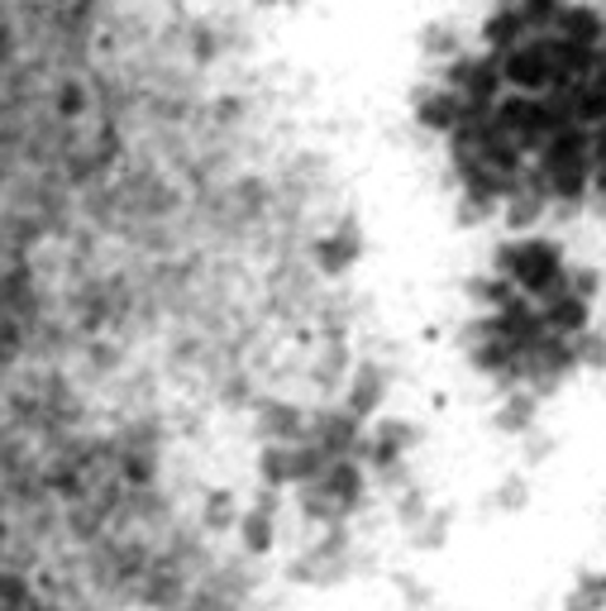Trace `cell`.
<instances>
[{
    "mask_svg": "<svg viewBox=\"0 0 606 611\" xmlns=\"http://www.w3.org/2000/svg\"><path fill=\"white\" fill-rule=\"evenodd\" d=\"M506 282L516 287L525 302L545 306L555 296L569 292V263H563V249L555 239H539V234H521L511 244V272Z\"/></svg>",
    "mask_w": 606,
    "mask_h": 611,
    "instance_id": "6da1fadb",
    "label": "cell"
},
{
    "mask_svg": "<svg viewBox=\"0 0 606 611\" xmlns=\"http://www.w3.org/2000/svg\"><path fill=\"white\" fill-rule=\"evenodd\" d=\"M444 91H454L464 106H478V110H492L497 101H502V72H497V58L482 54H454L450 68H444Z\"/></svg>",
    "mask_w": 606,
    "mask_h": 611,
    "instance_id": "7a4b0ae2",
    "label": "cell"
},
{
    "mask_svg": "<svg viewBox=\"0 0 606 611\" xmlns=\"http://www.w3.org/2000/svg\"><path fill=\"white\" fill-rule=\"evenodd\" d=\"M497 72H502V86L516 91V96H545L549 77H555V58H549V34L525 38L521 48L497 58Z\"/></svg>",
    "mask_w": 606,
    "mask_h": 611,
    "instance_id": "3957f363",
    "label": "cell"
},
{
    "mask_svg": "<svg viewBox=\"0 0 606 611\" xmlns=\"http://www.w3.org/2000/svg\"><path fill=\"white\" fill-rule=\"evenodd\" d=\"M311 258H315V268H321V272H329V278L349 272L363 258V230H359V220H339L329 234H321V239L311 244Z\"/></svg>",
    "mask_w": 606,
    "mask_h": 611,
    "instance_id": "277c9868",
    "label": "cell"
},
{
    "mask_svg": "<svg viewBox=\"0 0 606 611\" xmlns=\"http://www.w3.org/2000/svg\"><path fill=\"white\" fill-rule=\"evenodd\" d=\"M525 38H531V30H525V20H521V5L516 0H497V5L487 10V20H482L487 54L502 58V54H511V48H521Z\"/></svg>",
    "mask_w": 606,
    "mask_h": 611,
    "instance_id": "5b68a950",
    "label": "cell"
},
{
    "mask_svg": "<svg viewBox=\"0 0 606 611\" xmlns=\"http://www.w3.org/2000/svg\"><path fill=\"white\" fill-rule=\"evenodd\" d=\"M458 110H464V101L454 96V91L444 86H430V91H416V125L426 129V134H450V129L458 125Z\"/></svg>",
    "mask_w": 606,
    "mask_h": 611,
    "instance_id": "8992f818",
    "label": "cell"
},
{
    "mask_svg": "<svg viewBox=\"0 0 606 611\" xmlns=\"http://www.w3.org/2000/svg\"><path fill=\"white\" fill-rule=\"evenodd\" d=\"M555 34L569 38V44H583V48H597V38L606 34V15L592 0H569L555 20Z\"/></svg>",
    "mask_w": 606,
    "mask_h": 611,
    "instance_id": "52a82bcc",
    "label": "cell"
},
{
    "mask_svg": "<svg viewBox=\"0 0 606 611\" xmlns=\"http://www.w3.org/2000/svg\"><path fill=\"white\" fill-rule=\"evenodd\" d=\"M539 316H545V330H549V334H563V340H573V334H583V330H587L592 306H587V302H578L573 292H563V296H555V302L539 306Z\"/></svg>",
    "mask_w": 606,
    "mask_h": 611,
    "instance_id": "ba28073f",
    "label": "cell"
},
{
    "mask_svg": "<svg viewBox=\"0 0 606 611\" xmlns=\"http://www.w3.org/2000/svg\"><path fill=\"white\" fill-rule=\"evenodd\" d=\"M382 392H387V383H382V368L377 363H363L359 373H353L349 383V401H345V415H353V421H363V415L377 411Z\"/></svg>",
    "mask_w": 606,
    "mask_h": 611,
    "instance_id": "9c48e42d",
    "label": "cell"
},
{
    "mask_svg": "<svg viewBox=\"0 0 606 611\" xmlns=\"http://www.w3.org/2000/svg\"><path fill=\"white\" fill-rule=\"evenodd\" d=\"M549 211V201L545 197H535V191H516V197H506L502 201V230H516V239H521V230H535L539 220H545Z\"/></svg>",
    "mask_w": 606,
    "mask_h": 611,
    "instance_id": "30bf717a",
    "label": "cell"
},
{
    "mask_svg": "<svg viewBox=\"0 0 606 611\" xmlns=\"http://www.w3.org/2000/svg\"><path fill=\"white\" fill-rule=\"evenodd\" d=\"M464 292L473 296V302H482V306H506L511 296H516V287H511L506 278H492V272H478V278H468L464 282Z\"/></svg>",
    "mask_w": 606,
    "mask_h": 611,
    "instance_id": "8fae6325",
    "label": "cell"
},
{
    "mask_svg": "<svg viewBox=\"0 0 606 611\" xmlns=\"http://www.w3.org/2000/svg\"><path fill=\"white\" fill-rule=\"evenodd\" d=\"M516 5H521L525 30H531V38H535V34H555V20L569 0H516Z\"/></svg>",
    "mask_w": 606,
    "mask_h": 611,
    "instance_id": "7c38bea8",
    "label": "cell"
},
{
    "mask_svg": "<svg viewBox=\"0 0 606 611\" xmlns=\"http://www.w3.org/2000/svg\"><path fill=\"white\" fill-rule=\"evenodd\" d=\"M497 421H502V431H525L535 421V392H511L502 411H497Z\"/></svg>",
    "mask_w": 606,
    "mask_h": 611,
    "instance_id": "4fadbf2b",
    "label": "cell"
},
{
    "mask_svg": "<svg viewBox=\"0 0 606 611\" xmlns=\"http://www.w3.org/2000/svg\"><path fill=\"white\" fill-rule=\"evenodd\" d=\"M420 48H426L430 58H454L458 54L454 24H426V30H420Z\"/></svg>",
    "mask_w": 606,
    "mask_h": 611,
    "instance_id": "5bb4252c",
    "label": "cell"
},
{
    "mask_svg": "<svg viewBox=\"0 0 606 611\" xmlns=\"http://www.w3.org/2000/svg\"><path fill=\"white\" fill-rule=\"evenodd\" d=\"M569 292L578 296V302H597V292H602V272L597 268H587V263H578V268H569Z\"/></svg>",
    "mask_w": 606,
    "mask_h": 611,
    "instance_id": "9a60e30c",
    "label": "cell"
},
{
    "mask_svg": "<svg viewBox=\"0 0 606 611\" xmlns=\"http://www.w3.org/2000/svg\"><path fill=\"white\" fill-rule=\"evenodd\" d=\"M587 197L597 201V211L606 215V173H592V187H587Z\"/></svg>",
    "mask_w": 606,
    "mask_h": 611,
    "instance_id": "2e32d148",
    "label": "cell"
},
{
    "mask_svg": "<svg viewBox=\"0 0 606 611\" xmlns=\"http://www.w3.org/2000/svg\"><path fill=\"white\" fill-rule=\"evenodd\" d=\"M258 5H278V0H258Z\"/></svg>",
    "mask_w": 606,
    "mask_h": 611,
    "instance_id": "e0dca14e",
    "label": "cell"
}]
</instances>
